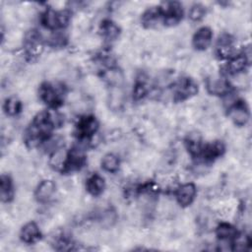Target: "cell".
I'll return each mask as SVG.
<instances>
[{
    "instance_id": "7402d4cb",
    "label": "cell",
    "mask_w": 252,
    "mask_h": 252,
    "mask_svg": "<svg viewBox=\"0 0 252 252\" xmlns=\"http://www.w3.org/2000/svg\"><path fill=\"white\" fill-rule=\"evenodd\" d=\"M108 103L113 110L120 109L124 103V94L121 87H111V91L108 95Z\"/></svg>"
},
{
    "instance_id": "cb8c5ba5",
    "label": "cell",
    "mask_w": 252,
    "mask_h": 252,
    "mask_svg": "<svg viewBox=\"0 0 252 252\" xmlns=\"http://www.w3.org/2000/svg\"><path fill=\"white\" fill-rule=\"evenodd\" d=\"M102 77L110 87H120L123 82V75L116 68H109L108 70L104 71Z\"/></svg>"
},
{
    "instance_id": "5bb4252c",
    "label": "cell",
    "mask_w": 252,
    "mask_h": 252,
    "mask_svg": "<svg viewBox=\"0 0 252 252\" xmlns=\"http://www.w3.org/2000/svg\"><path fill=\"white\" fill-rule=\"evenodd\" d=\"M20 238L27 244H33L37 242L41 238V232L38 225L34 221L26 223L20 231Z\"/></svg>"
},
{
    "instance_id": "5b68a950",
    "label": "cell",
    "mask_w": 252,
    "mask_h": 252,
    "mask_svg": "<svg viewBox=\"0 0 252 252\" xmlns=\"http://www.w3.org/2000/svg\"><path fill=\"white\" fill-rule=\"evenodd\" d=\"M173 96L175 101H182L194 96L198 93L197 83L188 77L180 78L173 86Z\"/></svg>"
},
{
    "instance_id": "603a6c76",
    "label": "cell",
    "mask_w": 252,
    "mask_h": 252,
    "mask_svg": "<svg viewBox=\"0 0 252 252\" xmlns=\"http://www.w3.org/2000/svg\"><path fill=\"white\" fill-rule=\"evenodd\" d=\"M23 108V104L19 98L16 96H11L7 98L3 104L4 112L9 116H16L18 115Z\"/></svg>"
},
{
    "instance_id": "52a82bcc",
    "label": "cell",
    "mask_w": 252,
    "mask_h": 252,
    "mask_svg": "<svg viewBox=\"0 0 252 252\" xmlns=\"http://www.w3.org/2000/svg\"><path fill=\"white\" fill-rule=\"evenodd\" d=\"M86 163V156L80 148H73L67 152L62 173H69L80 170Z\"/></svg>"
},
{
    "instance_id": "d4e9b609",
    "label": "cell",
    "mask_w": 252,
    "mask_h": 252,
    "mask_svg": "<svg viewBox=\"0 0 252 252\" xmlns=\"http://www.w3.org/2000/svg\"><path fill=\"white\" fill-rule=\"evenodd\" d=\"M119 164H120V161L118 157L111 153L106 154L101 159V167L107 172H111V173L116 172L119 168Z\"/></svg>"
},
{
    "instance_id": "d6986e66",
    "label": "cell",
    "mask_w": 252,
    "mask_h": 252,
    "mask_svg": "<svg viewBox=\"0 0 252 252\" xmlns=\"http://www.w3.org/2000/svg\"><path fill=\"white\" fill-rule=\"evenodd\" d=\"M0 195L3 203H8L13 200L14 186L13 181L9 175L2 174L0 179Z\"/></svg>"
},
{
    "instance_id": "ba28073f",
    "label": "cell",
    "mask_w": 252,
    "mask_h": 252,
    "mask_svg": "<svg viewBox=\"0 0 252 252\" xmlns=\"http://www.w3.org/2000/svg\"><path fill=\"white\" fill-rule=\"evenodd\" d=\"M228 117L237 126L245 125L250 117L247 104L242 100L235 101L228 108Z\"/></svg>"
},
{
    "instance_id": "7a4b0ae2",
    "label": "cell",
    "mask_w": 252,
    "mask_h": 252,
    "mask_svg": "<svg viewBox=\"0 0 252 252\" xmlns=\"http://www.w3.org/2000/svg\"><path fill=\"white\" fill-rule=\"evenodd\" d=\"M64 87L58 83L45 82L39 87V97L49 107L55 109L63 103Z\"/></svg>"
},
{
    "instance_id": "8fae6325",
    "label": "cell",
    "mask_w": 252,
    "mask_h": 252,
    "mask_svg": "<svg viewBox=\"0 0 252 252\" xmlns=\"http://www.w3.org/2000/svg\"><path fill=\"white\" fill-rule=\"evenodd\" d=\"M207 91L213 95L228 94L230 91L229 83L221 77H211L206 82Z\"/></svg>"
},
{
    "instance_id": "8992f818",
    "label": "cell",
    "mask_w": 252,
    "mask_h": 252,
    "mask_svg": "<svg viewBox=\"0 0 252 252\" xmlns=\"http://www.w3.org/2000/svg\"><path fill=\"white\" fill-rule=\"evenodd\" d=\"M98 129V122L96 118L93 115H85L81 117L76 124L75 133L76 136L81 139H90L93 137Z\"/></svg>"
},
{
    "instance_id": "44dd1931",
    "label": "cell",
    "mask_w": 252,
    "mask_h": 252,
    "mask_svg": "<svg viewBox=\"0 0 252 252\" xmlns=\"http://www.w3.org/2000/svg\"><path fill=\"white\" fill-rule=\"evenodd\" d=\"M100 32L102 36L107 40H114L120 33L119 27L110 20H105L100 25Z\"/></svg>"
},
{
    "instance_id": "ac0fdd59",
    "label": "cell",
    "mask_w": 252,
    "mask_h": 252,
    "mask_svg": "<svg viewBox=\"0 0 252 252\" xmlns=\"http://www.w3.org/2000/svg\"><path fill=\"white\" fill-rule=\"evenodd\" d=\"M248 65V59L245 54L233 55L227 62L226 70L229 74H238L246 69Z\"/></svg>"
},
{
    "instance_id": "4fadbf2b",
    "label": "cell",
    "mask_w": 252,
    "mask_h": 252,
    "mask_svg": "<svg viewBox=\"0 0 252 252\" xmlns=\"http://www.w3.org/2000/svg\"><path fill=\"white\" fill-rule=\"evenodd\" d=\"M224 145L220 141H214L202 147L199 157H202L206 161H213L221 157L224 153Z\"/></svg>"
},
{
    "instance_id": "277c9868",
    "label": "cell",
    "mask_w": 252,
    "mask_h": 252,
    "mask_svg": "<svg viewBox=\"0 0 252 252\" xmlns=\"http://www.w3.org/2000/svg\"><path fill=\"white\" fill-rule=\"evenodd\" d=\"M161 22L164 26H174L178 24L183 16L182 5L179 2H167L158 6Z\"/></svg>"
},
{
    "instance_id": "7c38bea8",
    "label": "cell",
    "mask_w": 252,
    "mask_h": 252,
    "mask_svg": "<svg viewBox=\"0 0 252 252\" xmlns=\"http://www.w3.org/2000/svg\"><path fill=\"white\" fill-rule=\"evenodd\" d=\"M213 39V32L209 27L200 28L193 35L192 43L197 50H206Z\"/></svg>"
},
{
    "instance_id": "30bf717a",
    "label": "cell",
    "mask_w": 252,
    "mask_h": 252,
    "mask_svg": "<svg viewBox=\"0 0 252 252\" xmlns=\"http://www.w3.org/2000/svg\"><path fill=\"white\" fill-rule=\"evenodd\" d=\"M197 194L196 186L193 183H184L175 191V198L181 207L190 206Z\"/></svg>"
},
{
    "instance_id": "2e32d148",
    "label": "cell",
    "mask_w": 252,
    "mask_h": 252,
    "mask_svg": "<svg viewBox=\"0 0 252 252\" xmlns=\"http://www.w3.org/2000/svg\"><path fill=\"white\" fill-rule=\"evenodd\" d=\"M233 40L230 35L222 34L220 36L217 46L216 53L220 58H231L233 56Z\"/></svg>"
},
{
    "instance_id": "ffe728a7",
    "label": "cell",
    "mask_w": 252,
    "mask_h": 252,
    "mask_svg": "<svg viewBox=\"0 0 252 252\" xmlns=\"http://www.w3.org/2000/svg\"><path fill=\"white\" fill-rule=\"evenodd\" d=\"M237 230L236 228L228 223V222H220L217 227H216V234L219 239L228 241V240H233V238L237 235Z\"/></svg>"
},
{
    "instance_id": "9a60e30c",
    "label": "cell",
    "mask_w": 252,
    "mask_h": 252,
    "mask_svg": "<svg viewBox=\"0 0 252 252\" xmlns=\"http://www.w3.org/2000/svg\"><path fill=\"white\" fill-rule=\"evenodd\" d=\"M56 189L55 183L50 179L42 180L36 187L34 191V197L37 202L45 203L47 202L52 195L54 194Z\"/></svg>"
},
{
    "instance_id": "83f0119b",
    "label": "cell",
    "mask_w": 252,
    "mask_h": 252,
    "mask_svg": "<svg viewBox=\"0 0 252 252\" xmlns=\"http://www.w3.org/2000/svg\"><path fill=\"white\" fill-rule=\"evenodd\" d=\"M148 93V89H147V86L145 84V82L143 81H138L134 87V90H133V97L136 99V100H140L142 99L143 97L146 96Z\"/></svg>"
},
{
    "instance_id": "484cf974",
    "label": "cell",
    "mask_w": 252,
    "mask_h": 252,
    "mask_svg": "<svg viewBox=\"0 0 252 252\" xmlns=\"http://www.w3.org/2000/svg\"><path fill=\"white\" fill-rule=\"evenodd\" d=\"M250 238L246 234H240L237 233V235L233 238L232 240V248L231 250H236V251H243L247 250L250 246Z\"/></svg>"
},
{
    "instance_id": "3957f363",
    "label": "cell",
    "mask_w": 252,
    "mask_h": 252,
    "mask_svg": "<svg viewBox=\"0 0 252 252\" xmlns=\"http://www.w3.org/2000/svg\"><path fill=\"white\" fill-rule=\"evenodd\" d=\"M70 21V12L67 10L64 11H55L51 8L44 11L41 16L42 25L48 30H58L65 28Z\"/></svg>"
},
{
    "instance_id": "6da1fadb",
    "label": "cell",
    "mask_w": 252,
    "mask_h": 252,
    "mask_svg": "<svg viewBox=\"0 0 252 252\" xmlns=\"http://www.w3.org/2000/svg\"><path fill=\"white\" fill-rule=\"evenodd\" d=\"M63 120L55 111H41L37 113L25 133V141L30 146L46 142L54 128L60 126Z\"/></svg>"
},
{
    "instance_id": "e0dca14e",
    "label": "cell",
    "mask_w": 252,
    "mask_h": 252,
    "mask_svg": "<svg viewBox=\"0 0 252 252\" xmlns=\"http://www.w3.org/2000/svg\"><path fill=\"white\" fill-rule=\"evenodd\" d=\"M105 187V182L102 176L97 173H94L91 175L86 183L87 191L93 196H99Z\"/></svg>"
},
{
    "instance_id": "4316f807",
    "label": "cell",
    "mask_w": 252,
    "mask_h": 252,
    "mask_svg": "<svg viewBox=\"0 0 252 252\" xmlns=\"http://www.w3.org/2000/svg\"><path fill=\"white\" fill-rule=\"evenodd\" d=\"M205 14H206V9L201 4L193 5L189 11V17L193 21H200L201 19L204 18Z\"/></svg>"
},
{
    "instance_id": "9c48e42d",
    "label": "cell",
    "mask_w": 252,
    "mask_h": 252,
    "mask_svg": "<svg viewBox=\"0 0 252 252\" xmlns=\"http://www.w3.org/2000/svg\"><path fill=\"white\" fill-rule=\"evenodd\" d=\"M24 48L26 55L30 58H35L41 54L43 45L39 35L34 31H32L27 34L24 42Z\"/></svg>"
}]
</instances>
